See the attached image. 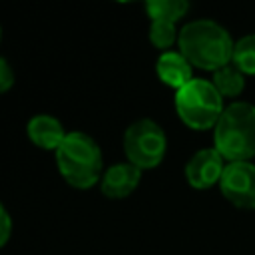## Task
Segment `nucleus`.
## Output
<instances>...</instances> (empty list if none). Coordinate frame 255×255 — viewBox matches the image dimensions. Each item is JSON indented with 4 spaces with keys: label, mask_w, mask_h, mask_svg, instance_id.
Returning a JSON list of instances; mask_svg holds the SVG:
<instances>
[{
    "label": "nucleus",
    "mask_w": 255,
    "mask_h": 255,
    "mask_svg": "<svg viewBox=\"0 0 255 255\" xmlns=\"http://www.w3.org/2000/svg\"><path fill=\"white\" fill-rule=\"evenodd\" d=\"M183 58L201 70H219L231 64L235 42L229 32L213 20H193L179 30L177 38Z\"/></svg>",
    "instance_id": "obj_1"
},
{
    "label": "nucleus",
    "mask_w": 255,
    "mask_h": 255,
    "mask_svg": "<svg viewBox=\"0 0 255 255\" xmlns=\"http://www.w3.org/2000/svg\"><path fill=\"white\" fill-rule=\"evenodd\" d=\"M215 149L229 163L249 161L255 155V106L229 104L213 128Z\"/></svg>",
    "instance_id": "obj_2"
},
{
    "label": "nucleus",
    "mask_w": 255,
    "mask_h": 255,
    "mask_svg": "<svg viewBox=\"0 0 255 255\" xmlns=\"http://www.w3.org/2000/svg\"><path fill=\"white\" fill-rule=\"evenodd\" d=\"M54 153L60 175L78 189L92 187L104 175L102 149L88 133L70 131Z\"/></svg>",
    "instance_id": "obj_3"
},
{
    "label": "nucleus",
    "mask_w": 255,
    "mask_h": 255,
    "mask_svg": "<svg viewBox=\"0 0 255 255\" xmlns=\"http://www.w3.org/2000/svg\"><path fill=\"white\" fill-rule=\"evenodd\" d=\"M175 110L179 120L191 129L215 128L223 114V98L209 80L193 78L175 92Z\"/></svg>",
    "instance_id": "obj_4"
},
{
    "label": "nucleus",
    "mask_w": 255,
    "mask_h": 255,
    "mask_svg": "<svg viewBox=\"0 0 255 255\" xmlns=\"http://www.w3.org/2000/svg\"><path fill=\"white\" fill-rule=\"evenodd\" d=\"M167 147L165 131L153 120H137L124 133V153L137 169H151L161 163Z\"/></svg>",
    "instance_id": "obj_5"
},
{
    "label": "nucleus",
    "mask_w": 255,
    "mask_h": 255,
    "mask_svg": "<svg viewBox=\"0 0 255 255\" xmlns=\"http://www.w3.org/2000/svg\"><path fill=\"white\" fill-rule=\"evenodd\" d=\"M221 193L239 209H255V165L249 161L227 163L219 179Z\"/></svg>",
    "instance_id": "obj_6"
},
{
    "label": "nucleus",
    "mask_w": 255,
    "mask_h": 255,
    "mask_svg": "<svg viewBox=\"0 0 255 255\" xmlns=\"http://www.w3.org/2000/svg\"><path fill=\"white\" fill-rule=\"evenodd\" d=\"M225 159L215 147L209 149H199L193 153L185 165V179L191 187L195 189H207L215 183H219L223 169H225Z\"/></svg>",
    "instance_id": "obj_7"
},
{
    "label": "nucleus",
    "mask_w": 255,
    "mask_h": 255,
    "mask_svg": "<svg viewBox=\"0 0 255 255\" xmlns=\"http://www.w3.org/2000/svg\"><path fill=\"white\" fill-rule=\"evenodd\" d=\"M139 179H141V169H137L129 161H124V163H116L104 171L100 187L106 197L122 199V197H128L129 193H133V189L139 185Z\"/></svg>",
    "instance_id": "obj_8"
},
{
    "label": "nucleus",
    "mask_w": 255,
    "mask_h": 255,
    "mask_svg": "<svg viewBox=\"0 0 255 255\" xmlns=\"http://www.w3.org/2000/svg\"><path fill=\"white\" fill-rule=\"evenodd\" d=\"M26 133L34 145H38L42 149H52V151H56L68 135L64 131V126L60 124V120H56L54 116H48V114L34 116L26 126Z\"/></svg>",
    "instance_id": "obj_9"
},
{
    "label": "nucleus",
    "mask_w": 255,
    "mask_h": 255,
    "mask_svg": "<svg viewBox=\"0 0 255 255\" xmlns=\"http://www.w3.org/2000/svg\"><path fill=\"white\" fill-rule=\"evenodd\" d=\"M155 72H157V78L165 86L175 88V92L193 80L191 64L183 58L181 52H171V50L163 52L155 62Z\"/></svg>",
    "instance_id": "obj_10"
},
{
    "label": "nucleus",
    "mask_w": 255,
    "mask_h": 255,
    "mask_svg": "<svg viewBox=\"0 0 255 255\" xmlns=\"http://www.w3.org/2000/svg\"><path fill=\"white\" fill-rule=\"evenodd\" d=\"M211 84L221 94V98H237L245 88V74L237 66L227 64L213 72Z\"/></svg>",
    "instance_id": "obj_11"
},
{
    "label": "nucleus",
    "mask_w": 255,
    "mask_h": 255,
    "mask_svg": "<svg viewBox=\"0 0 255 255\" xmlns=\"http://www.w3.org/2000/svg\"><path fill=\"white\" fill-rule=\"evenodd\" d=\"M189 10V4L183 0H149L145 2V12L147 16L159 22H171L175 24L177 20H181Z\"/></svg>",
    "instance_id": "obj_12"
},
{
    "label": "nucleus",
    "mask_w": 255,
    "mask_h": 255,
    "mask_svg": "<svg viewBox=\"0 0 255 255\" xmlns=\"http://www.w3.org/2000/svg\"><path fill=\"white\" fill-rule=\"evenodd\" d=\"M231 64L237 66L243 74L255 76V34H247L235 42Z\"/></svg>",
    "instance_id": "obj_13"
},
{
    "label": "nucleus",
    "mask_w": 255,
    "mask_h": 255,
    "mask_svg": "<svg viewBox=\"0 0 255 255\" xmlns=\"http://www.w3.org/2000/svg\"><path fill=\"white\" fill-rule=\"evenodd\" d=\"M179 38V32L175 30V24L171 22H159V20H153L151 26H149V40L155 48L159 50H165L173 46V42H177Z\"/></svg>",
    "instance_id": "obj_14"
},
{
    "label": "nucleus",
    "mask_w": 255,
    "mask_h": 255,
    "mask_svg": "<svg viewBox=\"0 0 255 255\" xmlns=\"http://www.w3.org/2000/svg\"><path fill=\"white\" fill-rule=\"evenodd\" d=\"M12 86H14V70L8 64V60L0 56V94L8 92Z\"/></svg>",
    "instance_id": "obj_15"
},
{
    "label": "nucleus",
    "mask_w": 255,
    "mask_h": 255,
    "mask_svg": "<svg viewBox=\"0 0 255 255\" xmlns=\"http://www.w3.org/2000/svg\"><path fill=\"white\" fill-rule=\"evenodd\" d=\"M12 235V219H10V213L6 211V207L0 203V247L8 243Z\"/></svg>",
    "instance_id": "obj_16"
},
{
    "label": "nucleus",
    "mask_w": 255,
    "mask_h": 255,
    "mask_svg": "<svg viewBox=\"0 0 255 255\" xmlns=\"http://www.w3.org/2000/svg\"><path fill=\"white\" fill-rule=\"evenodd\" d=\"M0 40H2V28H0Z\"/></svg>",
    "instance_id": "obj_17"
}]
</instances>
